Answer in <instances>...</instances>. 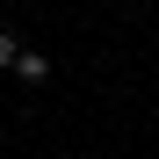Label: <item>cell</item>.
Returning a JSON list of instances; mask_svg holds the SVG:
<instances>
[{
  "mask_svg": "<svg viewBox=\"0 0 159 159\" xmlns=\"http://www.w3.org/2000/svg\"><path fill=\"white\" fill-rule=\"evenodd\" d=\"M15 72L36 87V80H51V58H43V51H22V58H15Z\"/></svg>",
  "mask_w": 159,
  "mask_h": 159,
  "instance_id": "1",
  "label": "cell"
},
{
  "mask_svg": "<svg viewBox=\"0 0 159 159\" xmlns=\"http://www.w3.org/2000/svg\"><path fill=\"white\" fill-rule=\"evenodd\" d=\"M15 58H22V43H15L7 29H0V65H7V72H15Z\"/></svg>",
  "mask_w": 159,
  "mask_h": 159,
  "instance_id": "2",
  "label": "cell"
}]
</instances>
